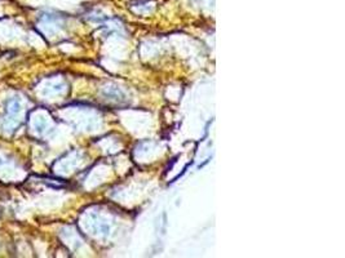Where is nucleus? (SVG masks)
<instances>
[{
	"instance_id": "1",
	"label": "nucleus",
	"mask_w": 345,
	"mask_h": 258,
	"mask_svg": "<svg viewBox=\"0 0 345 258\" xmlns=\"http://www.w3.org/2000/svg\"><path fill=\"white\" fill-rule=\"evenodd\" d=\"M20 110H21V105H20V102H18L17 100L9 101V104H8V116L7 119H5V127H7L8 129L15 127L16 116L18 115Z\"/></svg>"
}]
</instances>
